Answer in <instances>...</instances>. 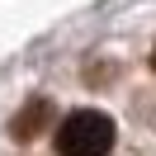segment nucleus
<instances>
[{"instance_id": "1", "label": "nucleus", "mask_w": 156, "mask_h": 156, "mask_svg": "<svg viewBox=\"0 0 156 156\" xmlns=\"http://www.w3.org/2000/svg\"><path fill=\"white\" fill-rule=\"evenodd\" d=\"M114 151V118L95 109H76L57 128V156H109Z\"/></svg>"}, {"instance_id": "2", "label": "nucleus", "mask_w": 156, "mask_h": 156, "mask_svg": "<svg viewBox=\"0 0 156 156\" xmlns=\"http://www.w3.org/2000/svg\"><path fill=\"white\" fill-rule=\"evenodd\" d=\"M52 123V99H29V104L19 109V114H14V123H10V133L19 137V142H33V137L43 133V128Z\"/></svg>"}, {"instance_id": "3", "label": "nucleus", "mask_w": 156, "mask_h": 156, "mask_svg": "<svg viewBox=\"0 0 156 156\" xmlns=\"http://www.w3.org/2000/svg\"><path fill=\"white\" fill-rule=\"evenodd\" d=\"M151 66H156V52H151Z\"/></svg>"}]
</instances>
